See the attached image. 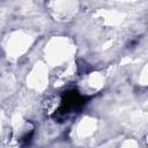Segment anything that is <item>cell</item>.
I'll return each instance as SVG.
<instances>
[{
  "label": "cell",
  "instance_id": "1",
  "mask_svg": "<svg viewBox=\"0 0 148 148\" xmlns=\"http://www.w3.org/2000/svg\"><path fill=\"white\" fill-rule=\"evenodd\" d=\"M61 104H62V97L59 95H52L44 99L43 109L46 112V114H54L59 112Z\"/></svg>",
  "mask_w": 148,
  "mask_h": 148
}]
</instances>
